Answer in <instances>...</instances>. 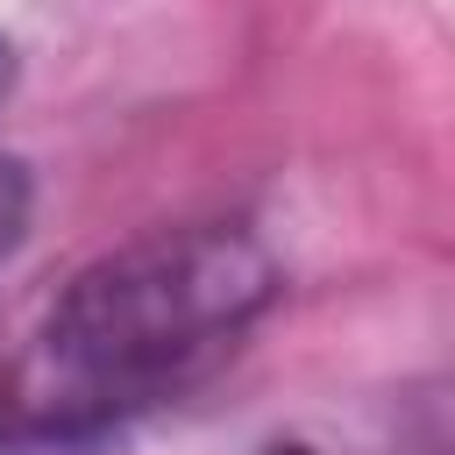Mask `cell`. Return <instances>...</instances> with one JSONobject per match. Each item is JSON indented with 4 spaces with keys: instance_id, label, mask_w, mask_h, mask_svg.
<instances>
[{
    "instance_id": "1",
    "label": "cell",
    "mask_w": 455,
    "mask_h": 455,
    "mask_svg": "<svg viewBox=\"0 0 455 455\" xmlns=\"http://www.w3.org/2000/svg\"><path fill=\"white\" fill-rule=\"evenodd\" d=\"M277 291L242 228H164L85 263L36 334V419H107L220 355Z\"/></svg>"
},
{
    "instance_id": "2",
    "label": "cell",
    "mask_w": 455,
    "mask_h": 455,
    "mask_svg": "<svg viewBox=\"0 0 455 455\" xmlns=\"http://www.w3.org/2000/svg\"><path fill=\"white\" fill-rule=\"evenodd\" d=\"M0 455H121L107 419H28L0 434Z\"/></svg>"
},
{
    "instance_id": "3",
    "label": "cell",
    "mask_w": 455,
    "mask_h": 455,
    "mask_svg": "<svg viewBox=\"0 0 455 455\" xmlns=\"http://www.w3.org/2000/svg\"><path fill=\"white\" fill-rule=\"evenodd\" d=\"M28 206H36L28 164L21 156H0V256H14V242L28 235Z\"/></svg>"
},
{
    "instance_id": "4",
    "label": "cell",
    "mask_w": 455,
    "mask_h": 455,
    "mask_svg": "<svg viewBox=\"0 0 455 455\" xmlns=\"http://www.w3.org/2000/svg\"><path fill=\"white\" fill-rule=\"evenodd\" d=\"M7 85H14V43L0 36V100H7Z\"/></svg>"
},
{
    "instance_id": "5",
    "label": "cell",
    "mask_w": 455,
    "mask_h": 455,
    "mask_svg": "<svg viewBox=\"0 0 455 455\" xmlns=\"http://www.w3.org/2000/svg\"><path fill=\"white\" fill-rule=\"evenodd\" d=\"M263 455H313V448H299V441H284V448H263Z\"/></svg>"
}]
</instances>
